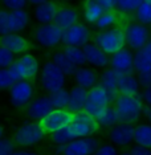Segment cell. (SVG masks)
<instances>
[{"instance_id": "obj_1", "label": "cell", "mask_w": 151, "mask_h": 155, "mask_svg": "<svg viewBox=\"0 0 151 155\" xmlns=\"http://www.w3.org/2000/svg\"><path fill=\"white\" fill-rule=\"evenodd\" d=\"M143 104L139 97H125L118 96L114 101V110L117 113L119 121L133 125L142 115Z\"/></svg>"}, {"instance_id": "obj_2", "label": "cell", "mask_w": 151, "mask_h": 155, "mask_svg": "<svg viewBox=\"0 0 151 155\" xmlns=\"http://www.w3.org/2000/svg\"><path fill=\"white\" fill-rule=\"evenodd\" d=\"M94 44L106 56H113L125 48V35L121 28H109L106 31L97 33L94 37Z\"/></svg>"}, {"instance_id": "obj_3", "label": "cell", "mask_w": 151, "mask_h": 155, "mask_svg": "<svg viewBox=\"0 0 151 155\" xmlns=\"http://www.w3.org/2000/svg\"><path fill=\"white\" fill-rule=\"evenodd\" d=\"M94 133H97V130L90 127L89 125L78 122V121H73L65 129L52 134V142L54 144H57V146H64V144L72 142V140L93 137Z\"/></svg>"}, {"instance_id": "obj_4", "label": "cell", "mask_w": 151, "mask_h": 155, "mask_svg": "<svg viewBox=\"0 0 151 155\" xmlns=\"http://www.w3.org/2000/svg\"><path fill=\"white\" fill-rule=\"evenodd\" d=\"M45 137L44 130L40 127L38 122H25L15 133V138H13V143H17L21 147H31L34 144L40 143L43 138Z\"/></svg>"}, {"instance_id": "obj_5", "label": "cell", "mask_w": 151, "mask_h": 155, "mask_svg": "<svg viewBox=\"0 0 151 155\" xmlns=\"http://www.w3.org/2000/svg\"><path fill=\"white\" fill-rule=\"evenodd\" d=\"M73 119H74V114L68 111L66 109H64V110H52L47 117L38 121V125L44 130L45 134H54L60 130L65 129L66 126H69L73 122Z\"/></svg>"}, {"instance_id": "obj_6", "label": "cell", "mask_w": 151, "mask_h": 155, "mask_svg": "<svg viewBox=\"0 0 151 155\" xmlns=\"http://www.w3.org/2000/svg\"><path fill=\"white\" fill-rule=\"evenodd\" d=\"M65 76L52 61H48L41 68V86L49 94L64 89Z\"/></svg>"}, {"instance_id": "obj_7", "label": "cell", "mask_w": 151, "mask_h": 155, "mask_svg": "<svg viewBox=\"0 0 151 155\" xmlns=\"http://www.w3.org/2000/svg\"><path fill=\"white\" fill-rule=\"evenodd\" d=\"M11 69L21 81H29L34 78L40 72V62L33 54L25 53L13 61Z\"/></svg>"}, {"instance_id": "obj_8", "label": "cell", "mask_w": 151, "mask_h": 155, "mask_svg": "<svg viewBox=\"0 0 151 155\" xmlns=\"http://www.w3.org/2000/svg\"><path fill=\"white\" fill-rule=\"evenodd\" d=\"M90 40V31L85 24L77 23L76 25L70 27L69 29L64 31L62 33V41L65 47H74V48H82L86 44H89Z\"/></svg>"}, {"instance_id": "obj_9", "label": "cell", "mask_w": 151, "mask_h": 155, "mask_svg": "<svg viewBox=\"0 0 151 155\" xmlns=\"http://www.w3.org/2000/svg\"><path fill=\"white\" fill-rule=\"evenodd\" d=\"M33 86L29 81H17L9 89V101L12 106L16 109L27 107V105L32 101Z\"/></svg>"}, {"instance_id": "obj_10", "label": "cell", "mask_w": 151, "mask_h": 155, "mask_svg": "<svg viewBox=\"0 0 151 155\" xmlns=\"http://www.w3.org/2000/svg\"><path fill=\"white\" fill-rule=\"evenodd\" d=\"M100 147V142L93 138H80L62 146L61 155H93Z\"/></svg>"}, {"instance_id": "obj_11", "label": "cell", "mask_w": 151, "mask_h": 155, "mask_svg": "<svg viewBox=\"0 0 151 155\" xmlns=\"http://www.w3.org/2000/svg\"><path fill=\"white\" fill-rule=\"evenodd\" d=\"M125 41L130 49L139 51L149 43V29L142 24H129L123 29Z\"/></svg>"}, {"instance_id": "obj_12", "label": "cell", "mask_w": 151, "mask_h": 155, "mask_svg": "<svg viewBox=\"0 0 151 155\" xmlns=\"http://www.w3.org/2000/svg\"><path fill=\"white\" fill-rule=\"evenodd\" d=\"M62 31L53 23L41 25L36 29V40L44 48H54L62 41Z\"/></svg>"}, {"instance_id": "obj_13", "label": "cell", "mask_w": 151, "mask_h": 155, "mask_svg": "<svg viewBox=\"0 0 151 155\" xmlns=\"http://www.w3.org/2000/svg\"><path fill=\"white\" fill-rule=\"evenodd\" d=\"M111 69L118 74H133L134 66H133V52L127 48L121 49L114 53L110 58Z\"/></svg>"}, {"instance_id": "obj_14", "label": "cell", "mask_w": 151, "mask_h": 155, "mask_svg": "<svg viewBox=\"0 0 151 155\" xmlns=\"http://www.w3.org/2000/svg\"><path fill=\"white\" fill-rule=\"evenodd\" d=\"M0 47L5 48L12 54H23L29 49V41L19 33H8L0 37Z\"/></svg>"}, {"instance_id": "obj_15", "label": "cell", "mask_w": 151, "mask_h": 155, "mask_svg": "<svg viewBox=\"0 0 151 155\" xmlns=\"http://www.w3.org/2000/svg\"><path fill=\"white\" fill-rule=\"evenodd\" d=\"M109 135H110L111 142L117 146H129L134 138V126L119 122L114 127H111Z\"/></svg>"}, {"instance_id": "obj_16", "label": "cell", "mask_w": 151, "mask_h": 155, "mask_svg": "<svg viewBox=\"0 0 151 155\" xmlns=\"http://www.w3.org/2000/svg\"><path fill=\"white\" fill-rule=\"evenodd\" d=\"M52 110L53 109H52V105L49 102L48 97L36 98V100H32L27 105V114L33 122H38L40 119L47 117Z\"/></svg>"}, {"instance_id": "obj_17", "label": "cell", "mask_w": 151, "mask_h": 155, "mask_svg": "<svg viewBox=\"0 0 151 155\" xmlns=\"http://www.w3.org/2000/svg\"><path fill=\"white\" fill-rule=\"evenodd\" d=\"M133 66L138 74H150L151 72V44L147 43L145 47L133 53Z\"/></svg>"}, {"instance_id": "obj_18", "label": "cell", "mask_w": 151, "mask_h": 155, "mask_svg": "<svg viewBox=\"0 0 151 155\" xmlns=\"http://www.w3.org/2000/svg\"><path fill=\"white\" fill-rule=\"evenodd\" d=\"M77 23H78V13L72 7L58 8V11L54 16V20H53V24L56 27H58L62 32L69 29L70 27L76 25Z\"/></svg>"}, {"instance_id": "obj_19", "label": "cell", "mask_w": 151, "mask_h": 155, "mask_svg": "<svg viewBox=\"0 0 151 155\" xmlns=\"http://www.w3.org/2000/svg\"><path fill=\"white\" fill-rule=\"evenodd\" d=\"M82 52L85 54L86 62H89L90 65L96 68H105L109 65V56L105 54L96 44H86L85 47H82Z\"/></svg>"}, {"instance_id": "obj_20", "label": "cell", "mask_w": 151, "mask_h": 155, "mask_svg": "<svg viewBox=\"0 0 151 155\" xmlns=\"http://www.w3.org/2000/svg\"><path fill=\"white\" fill-rule=\"evenodd\" d=\"M107 93L110 102L113 104L115 98L118 97V73H115L113 69H106L102 72L100 77V84Z\"/></svg>"}, {"instance_id": "obj_21", "label": "cell", "mask_w": 151, "mask_h": 155, "mask_svg": "<svg viewBox=\"0 0 151 155\" xmlns=\"http://www.w3.org/2000/svg\"><path fill=\"white\" fill-rule=\"evenodd\" d=\"M118 96L138 97L139 84L133 74H118Z\"/></svg>"}, {"instance_id": "obj_22", "label": "cell", "mask_w": 151, "mask_h": 155, "mask_svg": "<svg viewBox=\"0 0 151 155\" xmlns=\"http://www.w3.org/2000/svg\"><path fill=\"white\" fill-rule=\"evenodd\" d=\"M57 11H58V7L56 3L40 2L36 5V8H34V16H36V19L41 23V25H45V24L53 23Z\"/></svg>"}, {"instance_id": "obj_23", "label": "cell", "mask_w": 151, "mask_h": 155, "mask_svg": "<svg viewBox=\"0 0 151 155\" xmlns=\"http://www.w3.org/2000/svg\"><path fill=\"white\" fill-rule=\"evenodd\" d=\"M87 102V90L82 89L80 86H74L72 90H69V102L66 110L76 114L78 111H82L84 106Z\"/></svg>"}, {"instance_id": "obj_24", "label": "cell", "mask_w": 151, "mask_h": 155, "mask_svg": "<svg viewBox=\"0 0 151 155\" xmlns=\"http://www.w3.org/2000/svg\"><path fill=\"white\" fill-rule=\"evenodd\" d=\"M73 77H74V80L77 82V86L82 87L85 90H90L92 87H94L98 84L97 73L90 68H84V66L77 68Z\"/></svg>"}, {"instance_id": "obj_25", "label": "cell", "mask_w": 151, "mask_h": 155, "mask_svg": "<svg viewBox=\"0 0 151 155\" xmlns=\"http://www.w3.org/2000/svg\"><path fill=\"white\" fill-rule=\"evenodd\" d=\"M29 23V15L27 11L8 12V29L9 33H19L24 31Z\"/></svg>"}, {"instance_id": "obj_26", "label": "cell", "mask_w": 151, "mask_h": 155, "mask_svg": "<svg viewBox=\"0 0 151 155\" xmlns=\"http://www.w3.org/2000/svg\"><path fill=\"white\" fill-rule=\"evenodd\" d=\"M133 142L136 143V146L143 149L151 147V126L149 123H140L134 127V138Z\"/></svg>"}, {"instance_id": "obj_27", "label": "cell", "mask_w": 151, "mask_h": 155, "mask_svg": "<svg viewBox=\"0 0 151 155\" xmlns=\"http://www.w3.org/2000/svg\"><path fill=\"white\" fill-rule=\"evenodd\" d=\"M87 101L98 105V106H102V107H109V105L111 104L107 93L98 84L94 87H92L90 90H87Z\"/></svg>"}, {"instance_id": "obj_28", "label": "cell", "mask_w": 151, "mask_h": 155, "mask_svg": "<svg viewBox=\"0 0 151 155\" xmlns=\"http://www.w3.org/2000/svg\"><path fill=\"white\" fill-rule=\"evenodd\" d=\"M53 64L62 72V74L66 76H73L77 70V66H74L72 62L68 60V57L64 54V52H57L53 54Z\"/></svg>"}, {"instance_id": "obj_29", "label": "cell", "mask_w": 151, "mask_h": 155, "mask_svg": "<svg viewBox=\"0 0 151 155\" xmlns=\"http://www.w3.org/2000/svg\"><path fill=\"white\" fill-rule=\"evenodd\" d=\"M103 13L102 8L100 7L97 2L94 0H90V2H86L84 4V17L89 24H96L97 20L100 19V16Z\"/></svg>"}, {"instance_id": "obj_30", "label": "cell", "mask_w": 151, "mask_h": 155, "mask_svg": "<svg viewBox=\"0 0 151 155\" xmlns=\"http://www.w3.org/2000/svg\"><path fill=\"white\" fill-rule=\"evenodd\" d=\"M48 98L53 110H64V109H66L69 102V90L61 89L56 91V93H52Z\"/></svg>"}, {"instance_id": "obj_31", "label": "cell", "mask_w": 151, "mask_h": 155, "mask_svg": "<svg viewBox=\"0 0 151 155\" xmlns=\"http://www.w3.org/2000/svg\"><path fill=\"white\" fill-rule=\"evenodd\" d=\"M97 123L100 127H114L117 123H119V118L114 110V107L105 109V111L101 114V117L97 119Z\"/></svg>"}, {"instance_id": "obj_32", "label": "cell", "mask_w": 151, "mask_h": 155, "mask_svg": "<svg viewBox=\"0 0 151 155\" xmlns=\"http://www.w3.org/2000/svg\"><path fill=\"white\" fill-rule=\"evenodd\" d=\"M64 54L68 57V60L74 66H82L86 64L85 54L82 52V48H74V47H65Z\"/></svg>"}, {"instance_id": "obj_33", "label": "cell", "mask_w": 151, "mask_h": 155, "mask_svg": "<svg viewBox=\"0 0 151 155\" xmlns=\"http://www.w3.org/2000/svg\"><path fill=\"white\" fill-rule=\"evenodd\" d=\"M19 80V77L15 74V72L11 68L0 69V90L11 89Z\"/></svg>"}, {"instance_id": "obj_34", "label": "cell", "mask_w": 151, "mask_h": 155, "mask_svg": "<svg viewBox=\"0 0 151 155\" xmlns=\"http://www.w3.org/2000/svg\"><path fill=\"white\" fill-rule=\"evenodd\" d=\"M136 19L140 21L142 25H149L151 23V2L150 0H142L140 5L135 11Z\"/></svg>"}, {"instance_id": "obj_35", "label": "cell", "mask_w": 151, "mask_h": 155, "mask_svg": "<svg viewBox=\"0 0 151 155\" xmlns=\"http://www.w3.org/2000/svg\"><path fill=\"white\" fill-rule=\"evenodd\" d=\"M117 19H118V16H117L115 12H103L102 15L100 16V19L97 20L96 27L98 28V29L106 31L111 25H114V24L117 23Z\"/></svg>"}, {"instance_id": "obj_36", "label": "cell", "mask_w": 151, "mask_h": 155, "mask_svg": "<svg viewBox=\"0 0 151 155\" xmlns=\"http://www.w3.org/2000/svg\"><path fill=\"white\" fill-rule=\"evenodd\" d=\"M105 109H106V107L98 106V105L92 104V102L87 101L86 104H85V106H84V109H82V111L86 113L89 117H92L93 119H96V121H97V119L101 117V114L105 111Z\"/></svg>"}, {"instance_id": "obj_37", "label": "cell", "mask_w": 151, "mask_h": 155, "mask_svg": "<svg viewBox=\"0 0 151 155\" xmlns=\"http://www.w3.org/2000/svg\"><path fill=\"white\" fill-rule=\"evenodd\" d=\"M140 3L142 0H119L117 2V8L122 12H135Z\"/></svg>"}, {"instance_id": "obj_38", "label": "cell", "mask_w": 151, "mask_h": 155, "mask_svg": "<svg viewBox=\"0 0 151 155\" xmlns=\"http://www.w3.org/2000/svg\"><path fill=\"white\" fill-rule=\"evenodd\" d=\"M13 61H15V54H12L5 48L0 47V69L11 68Z\"/></svg>"}, {"instance_id": "obj_39", "label": "cell", "mask_w": 151, "mask_h": 155, "mask_svg": "<svg viewBox=\"0 0 151 155\" xmlns=\"http://www.w3.org/2000/svg\"><path fill=\"white\" fill-rule=\"evenodd\" d=\"M3 5H4L9 12H15V11H23V9L25 8L27 3L20 2V0H5V2H3Z\"/></svg>"}, {"instance_id": "obj_40", "label": "cell", "mask_w": 151, "mask_h": 155, "mask_svg": "<svg viewBox=\"0 0 151 155\" xmlns=\"http://www.w3.org/2000/svg\"><path fill=\"white\" fill-rule=\"evenodd\" d=\"M8 33V11L0 9V36H5Z\"/></svg>"}, {"instance_id": "obj_41", "label": "cell", "mask_w": 151, "mask_h": 155, "mask_svg": "<svg viewBox=\"0 0 151 155\" xmlns=\"http://www.w3.org/2000/svg\"><path fill=\"white\" fill-rule=\"evenodd\" d=\"M13 149H15L13 140L7 138L0 139V155H9L11 153H13Z\"/></svg>"}, {"instance_id": "obj_42", "label": "cell", "mask_w": 151, "mask_h": 155, "mask_svg": "<svg viewBox=\"0 0 151 155\" xmlns=\"http://www.w3.org/2000/svg\"><path fill=\"white\" fill-rule=\"evenodd\" d=\"M93 155H118V153L114 146H111V144H103V146L98 147L97 151Z\"/></svg>"}, {"instance_id": "obj_43", "label": "cell", "mask_w": 151, "mask_h": 155, "mask_svg": "<svg viewBox=\"0 0 151 155\" xmlns=\"http://www.w3.org/2000/svg\"><path fill=\"white\" fill-rule=\"evenodd\" d=\"M98 4L102 8L103 12H114L117 8V2L115 0H98Z\"/></svg>"}, {"instance_id": "obj_44", "label": "cell", "mask_w": 151, "mask_h": 155, "mask_svg": "<svg viewBox=\"0 0 151 155\" xmlns=\"http://www.w3.org/2000/svg\"><path fill=\"white\" fill-rule=\"evenodd\" d=\"M139 100L142 101V104H145V106H150L151 105V90H150V87H146V89L142 91Z\"/></svg>"}, {"instance_id": "obj_45", "label": "cell", "mask_w": 151, "mask_h": 155, "mask_svg": "<svg viewBox=\"0 0 151 155\" xmlns=\"http://www.w3.org/2000/svg\"><path fill=\"white\" fill-rule=\"evenodd\" d=\"M138 84L139 86L142 85L143 87H150V84H151V76L150 74H138Z\"/></svg>"}, {"instance_id": "obj_46", "label": "cell", "mask_w": 151, "mask_h": 155, "mask_svg": "<svg viewBox=\"0 0 151 155\" xmlns=\"http://www.w3.org/2000/svg\"><path fill=\"white\" fill-rule=\"evenodd\" d=\"M129 154L130 155H151L149 149H143V147H139V146L133 147Z\"/></svg>"}, {"instance_id": "obj_47", "label": "cell", "mask_w": 151, "mask_h": 155, "mask_svg": "<svg viewBox=\"0 0 151 155\" xmlns=\"http://www.w3.org/2000/svg\"><path fill=\"white\" fill-rule=\"evenodd\" d=\"M142 114H145V117H146L147 119H150V118H151L150 106H145V105H143V107H142Z\"/></svg>"}, {"instance_id": "obj_48", "label": "cell", "mask_w": 151, "mask_h": 155, "mask_svg": "<svg viewBox=\"0 0 151 155\" xmlns=\"http://www.w3.org/2000/svg\"><path fill=\"white\" fill-rule=\"evenodd\" d=\"M9 155H37V154L31 153V151H13Z\"/></svg>"}, {"instance_id": "obj_49", "label": "cell", "mask_w": 151, "mask_h": 155, "mask_svg": "<svg viewBox=\"0 0 151 155\" xmlns=\"http://www.w3.org/2000/svg\"><path fill=\"white\" fill-rule=\"evenodd\" d=\"M3 137H4V129H3V126L0 125V139H2Z\"/></svg>"}, {"instance_id": "obj_50", "label": "cell", "mask_w": 151, "mask_h": 155, "mask_svg": "<svg viewBox=\"0 0 151 155\" xmlns=\"http://www.w3.org/2000/svg\"><path fill=\"white\" fill-rule=\"evenodd\" d=\"M122 155H130L129 153H125V154H122Z\"/></svg>"}]
</instances>
